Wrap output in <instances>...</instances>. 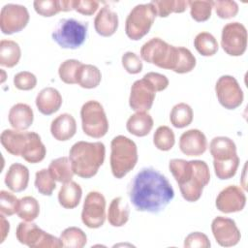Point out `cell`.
Listing matches in <instances>:
<instances>
[{
  "instance_id": "obj_1",
  "label": "cell",
  "mask_w": 248,
  "mask_h": 248,
  "mask_svg": "<svg viewBox=\"0 0 248 248\" xmlns=\"http://www.w3.org/2000/svg\"><path fill=\"white\" fill-rule=\"evenodd\" d=\"M129 199L138 211L159 213L173 199L168 178L153 168L141 169L129 186Z\"/></svg>"
},
{
  "instance_id": "obj_2",
  "label": "cell",
  "mask_w": 248,
  "mask_h": 248,
  "mask_svg": "<svg viewBox=\"0 0 248 248\" xmlns=\"http://www.w3.org/2000/svg\"><path fill=\"white\" fill-rule=\"evenodd\" d=\"M169 169L179 186L183 199L190 202H197L210 180L207 164L202 160L172 159L169 163Z\"/></svg>"
},
{
  "instance_id": "obj_3",
  "label": "cell",
  "mask_w": 248,
  "mask_h": 248,
  "mask_svg": "<svg viewBox=\"0 0 248 248\" xmlns=\"http://www.w3.org/2000/svg\"><path fill=\"white\" fill-rule=\"evenodd\" d=\"M106 155L105 144L101 141H78L69 152L72 169L81 178H91L103 165Z\"/></svg>"
},
{
  "instance_id": "obj_4",
  "label": "cell",
  "mask_w": 248,
  "mask_h": 248,
  "mask_svg": "<svg viewBox=\"0 0 248 248\" xmlns=\"http://www.w3.org/2000/svg\"><path fill=\"white\" fill-rule=\"evenodd\" d=\"M213 157V167L216 176L221 179H230L235 175L239 166L236 145L228 137H215L209 145Z\"/></svg>"
},
{
  "instance_id": "obj_5",
  "label": "cell",
  "mask_w": 248,
  "mask_h": 248,
  "mask_svg": "<svg viewBox=\"0 0 248 248\" xmlns=\"http://www.w3.org/2000/svg\"><path fill=\"white\" fill-rule=\"evenodd\" d=\"M110 169L114 177L122 178L130 172L138 162L136 143L125 136H116L110 142Z\"/></svg>"
},
{
  "instance_id": "obj_6",
  "label": "cell",
  "mask_w": 248,
  "mask_h": 248,
  "mask_svg": "<svg viewBox=\"0 0 248 248\" xmlns=\"http://www.w3.org/2000/svg\"><path fill=\"white\" fill-rule=\"evenodd\" d=\"M140 57L159 68L173 71L178 59V46H170L160 38H152L140 47Z\"/></svg>"
},
{
  "instance_id": "obj_7",
  "label": "cell",
  "mask_w": 248,
  "mask_h": 248,
  "mask_svg": "<svg viewBox=\"0 0 248 248\" xmlns=\"http://www.w3.org/2000/svg\"><path fill=\"white\" fill-rule=\"evenodd\" d=\"M87 29V22H81L75 18H63L57 22L51 37L62 48L76 49L84 43Z\"/></svg>"
},
{
  "instance_id": "obj_8",
  "label": "cell",
  "mask_w": 248,
  "mask_h": 248,
  "mask_svg": "<svg viewBox=\"0 0 248 248\" xmlns=\"http://www.w3.org/2000/svg\"><path fill=\"white\" fill-rule=\"evenodd\" d=\"M156 17V12L151 3L139 4L129 13L125 21V33L133 41L144 37L150 30Z\"/></svg>"
},
{
  "instance_id": "obj_9",
  "label": "cell",
  "mask_w": 248,
  "mask_h": 248,
  "mask_svg": "<svg viewBox=\"0 0 248 248\" xmlns=\"http://www.w3.org/2000/svg\"><path fill=\"white\" fill-rule=\"evenodd\" d=\"M81 126L84 134L100 139L108 131V121L103 106L95 100L84 103L80 109Z\"/></svg>"
},
{
  "instance_id": "obj_10",
  "label": "cell",
  "mask_w": 248,
  "mask_h": 248,
  "mask_svg": "<svg viewBox=\"0 0 248 248\" xmlns=\"http://www.w3.org/2000/svg\"><path fill=\"white\" fill-rule=\"evenodd\" d=\"M16 239L31 248H59L63 247L60 238L47 233L35 223L20 222L16 227Z\"/></svg>"
},
{
  "instance_id": "obj_11",
  "label": "cell",
  "mask_w": 248,
  "mask_h": 248,
  "mask_svg": "<svg viewBox=\"0 0 248 248\" xmlns=\"http://www.w3.org/2000/svg\"><path fill=\"white\" fill-rule=\"evenodd\" d=\"M221 46L231 56L242 55L247 47L246 27L237 21L227 23L222 29Z\"/></svg>"
},
{
  "instance_id": "obj_12",
  "label": "cell",
  "mask_w": 248,
  "mask_h": 248,
  "mask_svg": "<svg viewBox=\"0 0 248 248\" xmlns=\"http://www.w3.org/2000/svg\"><path fill=\"white\" fill-rule=\"evenodd\" d=\"M106 220V199L103 194L97 191L89 192L84 200L81 221L90 229L102 227Z\"/></svg>"
},
{
  "instance_id": "obj_13",
  "label": "cell",
  "mask_w": 248,
  "mask_h": 248,
  "mask_svg": "<svg viewBox=\"0 0 248 248\" xmlns=\"http://www.w3.org/2000/svg\"><path fill=\"white\" fill-rule=\"evenodd\" d=\"M215 92L221 106L227 109L238 108L244 99L243 91L232 76L225 75L218 78L215 84Z\"/></svg>"
},
{
  "instance_id": "obj_14",
  "label": "cell",
  "mask_w": 248,
  "mask_h": 248,
  "mask_svg": "<svg viewBox=\"0 0 248 248\" xmlns=\"http://www.w3.org/2000/svg\"><path fill=\"white\" fill-rule=\"evenodd\" d=\"M29 21V13L25 6L6 4L0 14V28L3 34L11 35L21 31Z\"/></svg>"
},
{
  "instance_id": "obj_15",
  "label": "cell",
  "mask_w": 248,
  "mask_h": 248,
  "mask_svg": "<svg viewBox=\"0 0 248 248\" xmlns=\"http://www.w3.org/2000/svg\"><path fill=\"white\" fill-rule=\"evenodd\" d=\"M211 231L217 243L223 247H232L236 245L241 234L235 222L228 217L217 216L212 220Z\"/></svg>"
},
{
  "instance_id": "obj_16",
  "label": "cell",
  "mask_w": 248,
  "mask_h": 248,
  "mask_svg": "<svg viewBox=\"0 0 248 248\" xmlns=\"http://www.w3.org/2000/svg\"><path fill=\"white\" fill-rule=\"evenodd\" d=\"M156 91L145 79H138L131 86L129 105L135 111H147L151 108Z\"/></svg>"
},
{
  "instance_id": "obj_17",
  "label": "cell",
  "mask_w": 248,
  "mask_h": 248,
  "mask_svg": "<svg viewBox=\"0 0 248 248\" xmlns=\"http://www.w3.org/2000/svg\"><path fill=\"white\" fill-rule=\"evenodd\" d=\"M246 204L244 191L236 186L230 185L224 188L217 196L215 205L223 213H233L241 211Z\"/></svg>"
},
{
  "instance_id": "obj_18",
  "label": "cell",
  "mask_w": 248,
  "mask_h": 248,
  "mask_svg": "<svg viewBox=\"0 0 248 248\" xmlns=\"http://www.w3.org/2000/svg\"><path fill=\"white\" fill-rule=\"evenodd\" d=\"M179 148L187 156H200L206 151V137L198 129H190L180 136Z\"/></svg>"
},
{
  "instance_id": "obj_19",
  "label": "cell",
  "mask_w": 248,
  "mask_h": 248,
  "mask_svg": "<svg viewBox=\"0 0 248 248\" xmlns=\"http://www.w3.org/2000/svg\"><path fill=\"white\" fill-rule=\"evenodd\" d=\"M77 132V122L70 113H62L54 118L50 124L52 137L60 141L70 140Z\"/></svg>"
},
{
  "instance_id": "obj_20",
  "label": "cell",
  "mask_w": 248,
  "mask_h": 248,
  "mask_svg": "<svg viewBox=\"0 0 248 248\" xmlns=\"http://www.w3.org/2000/svg\"><path fill=\"white\" fill-rule=\"evenodd\" d=\"M62 105V96L59 91L53 87L42 89L36 97V106L39 111L45 115H50L56 112Z\"/></svg>"
},
{
  "instance_id": "obj_21",
  "label": "cell",
  "mask_w": 248,
  "mask_h": 248,
  "mask_svg": "<svg viewBox=\"0 0 248 248\" xmlns=\"http://www.w3.org/2000/svg\"><path fill=\"white\" fill-rule=\"evenodd\" d=\"M96 32L103 37H109L118 28V16L109 7L104 6L98 12L94 19Z\"/></svg>"
},
{
  "instance_id": "obj_22",
  "label": "cell",
  "mask_w": 248,
  "mask_h": 248,
  "mask_svg": "<svg viewBox=\"0 0 248 248\" xmlns=\"http://www.w3.org/2000/svg\"><path fill=\"white\" fill-rule=\"evenodd\" d=\"M29 182V170L27 167L19 163H14L8 169L5 175V184L13 192L25 190Z\"/></svg>"
},
{
  "instance_id": "obj_23",
  "label": "cell",
  "mask_w": 248,
  "mask_h": 248,
  "mask_svg": "<svg viewBox=\"0 0 248 248\" xmlns=\"http://www.w3.org/2000/svg\"><path fill=\"white\" fill-rule=\"evenodd\" d=\"M28 138V132L6 129L1 133L0 141L7 152L14 156H21Z\"/></svg>"
},
{
  "instance_id": "obj_24",
  "label": "cell",
  "mask_w": 248,
  "mask_h": 248,
  "mask_svg": "<svg viewBox=\"0 0 248 248\" xmlns=\"http://www.w3.org/2000/svg\"><path fill=\"white\" fill-rule=\"evenodd\" d=\"M9 122L15 130L23 131L28 129L34 120V113L30 106L23 103L14 105L9 111Z\"/></svg>"
},
{
  "instance_id": "obj_25",
  "label": "cell",
  "mask_w": 248,
  "mask_h": 248,
  "mask_svg": "<svg viewBox=\"0 0 248 248\" xmlns=\"http://www.w3.org/2000/svg\"><path fill=\"white\" fill-rule=\"evenodd\" d=\"M46 153L45 144L40 136L35 132H28V138L21 157L28 163L36 164L44 160Z\"/></svg>"
},
{
  "instance_id": "obj_26",
  "label": "cell",
  "mask_w": 248,
  "mask_h": 248,
  "mask_svg": "<svg viewBox=\"0 0 248 248\" xmlns=\"http://www.w3.org/2000/svg\"><path fill=\"white\" fill-rule=\"evenodd\" d=\"M153 118L146 111H137L132 114L126 123L129 133L136 137H145L153 128Z\"/></svg>"
},
{
  "instance_id": "obj_27",
  "label": "cell",
  "mask_w": 248,
  "mask_h": 248,
  "mask_svg": "<svg viewBox=\"0 0 248 248\" xmlns=\"http://www.w3.org/2000/svg\"><path fill=\"white\" fill-rule=\"evenodd\" d=\"M81 196V187L75 181H69L61 186L58 192V202L62 207L72 209L78 205Z\"/></svg>"
},
{
  "instance_id": "obj_28",
  "label": "cell",
  "mask_w": 248,
  "mask_h": 248,
  "mask_svg": "<svg viewBox=\"0 0 248 248\" xmlns=\"http://www.w3.org/2000/svg\"><path fill=\"white\" fill-rule=\"evenodd\" d=\"M130 215V208L128 203L121 198H114L108 206V220L112 227H122L128 220Z\"/></svg>"
},
{
  "instance_id": "obj_29",
  "label": "cell",
  "mask_w": 248,
  "mask_h": 248,
  "mask_svg": "<svg viewBox=\"0 0 248 248\" xmlns=\"http://www.w3.org/2000/svg\"><path fill=\"white\" fill-rule=\"evenodd\" d=\"M21 50L19 45L12 40L0 42V65L8 68L16 66L20 59Z\"/></svg>"
},
{
  "instance_id": "obj_30",
  "label": "cell",
  "mask_w": 248,
  "mask_h": 248,
  "mask_svg": "<svg viewBox=\"0 0 248 248\" xmlns=\"http://www.w3.org/2000/svg\"><path fill=\"white\" fill-rule=\"evenodd\" d=\"M48 170L52 177L61 183L72 181L75 174L72 169L71 161L68 157H60L52 160L48 166Z\"/></svg>"
},
{
  "instance_id": "obj_31",
  "label": "cell",
  "mask_w": 248,
  "mask_h": 248,
  "mask_svg": "<svg viewBox=\"0 0 248 248\" xmlns=\"http://www.w3.org/2000/svg\"><path fill=\"white\" fill-rule=\"evenodd\" d=\"M102 79L100 70L91 64H82L78 70L77 83L86 89H92L97 87Z\"/></svg>"
},
{
  "instance_id": "obj_32",
  "label": "cell",
  "mask_w": 248,
  "mask_h": 248,
  "mask_svg": "<svg viewBox=\"0 0 248 248\" xmlns=\"http://www.w3.org/2000/svg\"><path fill=\"white\" fill-rule=\"evenodd\" d=\"M170 120L173 127L184 128L193 121V109L186 103H178L171 108Z\"/></svg>"
},
{
  "instance_id": "obj_33",
  "label": "cell",
  "mask_w": 248,
  "mask_h": 248,
  "mask_svg": "<svg viewBox=\"0 0 248 248\" xmlns=\"http://www.w3.org/2000/svg\"><path fill=\"white\" fill-rule=\"evenodd\" d=\"M60 240L63 247L67 248H82L87 242L85 232L78 227H69L60 234Z\"/></svg>"
},
{
  "instance_id": "obj_34",
  "label": "cell",
  "mask_w": 248,
  "mask_h": 248,
  "mask_svg": "<svg viewBox=\"0 0 248 248\" xmlns=\"http://www.w3.org/2000/svg\"><path fill=\"white\" fill-rule=\"evenodd\" d=\"M39 213L40 205L34 197L25 196L18 200L16 214L20 219L32 222L39 216Z\"/></svg>"
},
{
  "instance_id": "obj_35",
  "label": "cell",
  "mask_w": 248,
  "mask_h": 248,
  "mask_svg": "<svg viewBox=\"0 0 248 248\" xmlns=\"http://www.w3.org/2000/svg\"><path fill=\"white\" fill-rule=\"evenodd\" d=\"M150 3L160 17H167L171 13H183L188 5L185 0H154Z\"/></svg>"
},
{
  "instance_id": "obj_36",
  "label": "cell",
  "mask_w": 248,
  "mask_h": 248,
  "mask_svg": "<svg viewBox=\"0 0 248 248\" xmlns=\"http://www.w3.org/2000/svg\"><path fill=\"white\" fill-rule=\"evenodd\" d=\"M197 51L202 56H212L218 51V43L215 37L208 32H201L194 39Z\"/></svg>"
},
{
  "instance_id": "obj_37",
  "label": "cell",
  "mask_w": 248,
  "mask_h": 248,
  "mask_svg": "<svg viewBox=\"0 0 248 248\" xmlns=\"http://www.w3.org/2000/svg\"><path fill=\"white\" fill-rule=\"evenodd\" d=\"M153 143L155 147H157L159 150H170L175 143V137L173 131L168 126L158 127L153 136Z\"/></svg>"
},
{
  "instance_id": "obj_38",
  "label": "cell",
  "mask_w": 248,
  "mask_h": 248,
  "mask_svg": "<svg viewBox=\"0 0 248 248\" xmlns=\"http://www.w3.org/2000/svg\"><path fill=\"white\" fill-rule=\"evenodd\" d=\"M82 63L76 59H67L62 62L58 69L60 79L67 84H76L78 70Z\"/></svg>"
},
{
  "instance_id": "obj_39",
  "label": "cell",
  "mask_w": 248,
  "mask_h": 248,
  "mask_svg": "<svg viewBox=\"0 0 248 248\" xmlns=\"http://www.w3.org/2000/svg\"><path fill=\"white\" fill-rule=\"evenodd\" d=\"M35 187L40 194L44 196H51L56 187V184L55 179L50 174L48 169H42L36 172Z\"/></svg>"
},
{
  "instance_id": "obj_40",
  "label": "cell",
  "mask_w": 248,
  "mask_h": 248,
  "mask_svg": "<svg viewBox=\"0 0 248 248\" xmlns=\"http://www.w3.org/2000/svg\"><path fill=\"white\" fill-rule=\"evenodd\" d=\"M189 8H190V15L192 18L198 22L206 21L212 12V1H187Z\"/></svg>"
},
{
  "instance_id": "obj_41",
  "label": "cell",
  "mask_w": 248,
  "mask_h": 248,
  "mask_svg": "<svg viewBox=\"0 0 248 248\" xmlns=\"http://www.w3.org/2000/svg\"><path fill=\"white\" fill-rule=\"evenodd\" d=\"M196 66V57L186 47L178 46V59L173 72L185 74L191 72Z\"/></svg>"
},
{
  "instance_id": "obj_42",
  "label": "cell",
  "mask_w": 248,
  "mask_h": 248,
  "mask_svg": "<svg viewBox=\"0 0 248 248\" xmlns=\"http://www.w3.org/2000/svg\"><path fill=\"white\" fill-rule=\"evenodd\" d=\"M37 14L42 16H52L62 12V0H36L33 3Z\"/></svg>"
},
{
  "instance_id": "obj_43",
  "label": "cell",
  "mask_w": 248,
  "mask_h": 248,
  "mask_svg": "<svg viewBox=\"0 0 248 248\" xmlns=\"http://www.w3.org/2000/svg\"><path fill=\"white\" fill-rule=\"evenodd\" d=\"M212 7L215 9L216 15L223 19L232 18L238 13L237 3L232 0L212 1Z\"/></svg>"
},
{
  "instance_id": "obj_44",
  "label": "cell",
  "mask_w": 248,
  "mask_h": 248,
  "mask_svg": "<svg viewBox=\"0 0 248 248\" xmlns=\"http://www.w3.org/2000/svg\"><path fill=\"white\" fill-rule=\"evenodd\" d=\"M18 205V200L17 198L5 190H2L0 192V211L1 214L12 216L15 213H16Z\"/></svg>"
},
{
  "instance_id": "obj_45",
  "label": "cell",
  "mask_w": 248,
  "mask_h": 248,
  "mask_svg": "<svg viewBox=\"0 0 248 248\" xmlns=\"http://www.w3.org/2000/svg\"><path fill=\"white\" fill-rule=\"evenodd\" d=\"M121 63L123 68L126 70V72L132 75L140 73L143 67L140 57L132 51H127L122 55Z\"/></svg>"
},
{
  "instance_id": "obj_46",
  "label": "cell",
  "mask_w": 248,
  "mask_h": 248,
  "mask_svg": "<svg viewBox=\"0 0 248 248\" xmlns=\"http://www.w3.org/2000/svg\"><path fill=\"white\" fill-rule=\"evenodd\" d=\"M14 84L19 90H31L37 84V78L31 72L22 71L14 77Z\"/></svg>"
},
{
  "instance_id": "obj_47",
  "label": "cell",
  "mask_w": 248,
  "mask_h": 248,
  "mask_svg": "<svg viewBox=\"0 0 248 248\" xmlns=\"http://www.w3.org/2000/svg\"><path fill=\"white\" fill-rule=\"evenodd\" d=\"M210 245L207 235L201 232H191L184 240V247L188 248H208Z\"/></svg>"
},
{
  "instance_id": "obj_48",
  "label": "cell",
  "mask_w": 248,
  "mask_h": 248,
  "mask_svg": "<svg viewBox=\"0 0 248 248\" xmlns=\"http://www.w3.org/2000/svg\"><path fill=\"white\" fill-rule=\"evenodd\" d=\"M99 8V2L95 0H73V10L84 16H92Z\"/></svg>"
},
{
  "instance_id": "obj_49",
  "label": "cell",
  "mask_w": 248,
  "mask_h": 248,
  "mask_svg": "<svg viewBox=\"0 0 248 248\" xmlns=\"http://www.w3.org/2000/svg\"><path fill=\"white\" fill-rule=\"evenodd\" d=\"M143 78H145L153 86L156 92L165 90L169 85L168 78L165 75H162L159 73H155V72L147 73L143 76Z\"/></svg>"
},
{
  "instance_id": "obj_50",
  "label": "cell",
  "mask_w": 248,
  "mask_h": 248,
  "mask_svg": "<svg viewBox=\"0 0 248 248\" xmlns=\"http://www.w3.org/2000/svg\"><path fill=\"white\" fill-rule=\"evenodd\" d=\"M0 218H1V240H0V243H3L9 233L10 223L6 220L4 214H1Z\"/></svg>"
}]
</instances>
